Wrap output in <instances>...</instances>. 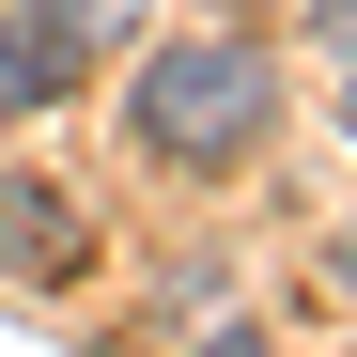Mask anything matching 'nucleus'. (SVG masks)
<instances>
[{
    "label": "nucleus",
    "instance_id": "f257e3e1",
    "mask_svg": "<svg viewBox=\"0 0 357 357\" xmlns=\"http://www.w3.org/2000/svg\"><path fill=\"white\" fill-rule=\"evenodd\" d=\"M140 140H155V155H187V171L249 155V140H264V47H233V31L155 47V63H140Z\"/></svg>",
    "mask_w": 357,
    "mask_h": 357
},
{
    "label": "nucleus",
    "instance_id": "f03ea898",
    "mask_svg": "<svg viewBox=\"0 0 357 357\" xmlns=\"http://www.w3.org/2000/svg\"><path fill=\"white\" fill-rule=\"evenodd\" d=\"M63 63H78V31H47V16L0 0V109H47V93H63Z\"/></svg>",
    "mask_w": 357,
    "mask_h": 357
},
{
    "label": "nucleus",
    "instance_id": "7ed1b4c3",
    "mask_svg": "<svg viewBox=\"0 0 357 357\" xmlns=\"http://www.w3.org/2000/svg\"><path fill=\"white\" fill-rule=\"evenodd\" d=\"M16 16H47V31H78V47H93V31H125L140 0H16Z\"/></svg>",
    "mask_w": 357,
    "mask_h": 357
},
{
    "label": "nucleus",
    "instance_id": "20e7f679",
    "mask_svg": "<svg viewBox=\"0 0 357 357\" xmlns=\"http://www.w3.org/2000/svg\"><path fill=\"white\" fill-rule=\"evenodd\" d=\"M342 109H357V31H342Z\"/></svg>",
    "mask_w": 357,
    "mask_h": 357
},
{
    "label": "nucleus",
    "instance_id": "39448f33",
    "mask_svg": "<svg viewBox=\"0 0 357 357\" xmlns=\"http://www.w3.org/2000/svg\"><path fill=\"white\" fill-rule=\"evenodd\" d=\"M202 357H264V342H202Z\"/></svg>",
    "mask_w": 357,
    "mask_h": 357
},
{
    "label": "nucleus",
    "instance_id": "423d86ee",
    "mask_svg": "<svg viewBox=\"0 0 357 357\" xmlns=\"http://www.w3.org/2000/svg\"><path fill=\"white\" fill-rule=\"evenodd\" d=\"M342 31H357V0H342Z\"/></svg>",
    "mask_w": 357,
    "mask_h": 357
}]
</instances>
